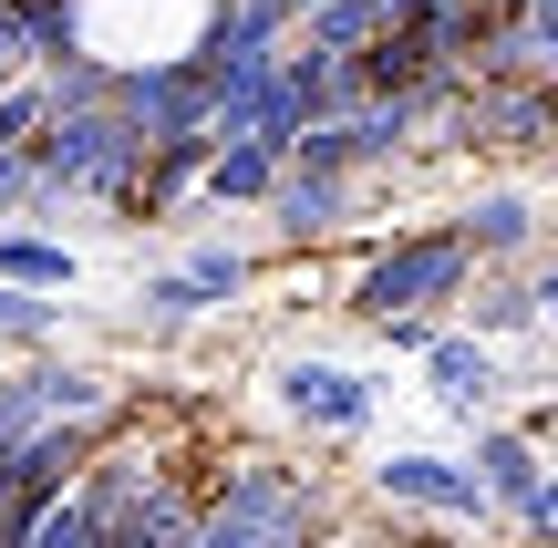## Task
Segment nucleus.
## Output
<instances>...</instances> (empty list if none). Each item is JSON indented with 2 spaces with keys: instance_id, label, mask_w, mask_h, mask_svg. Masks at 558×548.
<instances>
[{
  "instance_id": "nucleus-2",
  "label": "nucleus",
  "mask_w": 558,
  "mask_h": 548,
  "mask_svg": "<svg viewBox=\"0 0 558 548\" xmlns=\"http://www.w3.org/2000/svg\"><path fill=\"white\" fill-rule=\"evenodd\" d=\"M424 145H476V156H558V94L538 73H465L456 114L424 124Z\"/></svg>"
},
{
  "instance_id": "nucleus-11",
  "label": "nucleus",
  "mask_w": 558,
  "mask_h": 548,
  "mask_svg": "<svg viewBox=\"0 0 558 548\" xmlns=\"http://www.w3.org/2000/svg\"><path fill=\"white\" fill-rule=\"evenodd\" d=\"M0 290H32V301H73L83 290V248L52 228H0Z\"/></svg>"
},
{
  "instance_id": "nucleus-4",
  "label": "nucleus",
  "mask_w": 558,
  "mask_h": 548,
  "mask_svg": "<svg viewBox=\"0 0 558 548\" xmlns=\"http://www.w3.org/2000/svg\"><path fill=\"white\" fill-rule=\"evenodd\" d=\"M269 404L290 414L300 435L352 446V435H373V414H383V373L373 363H341V352H279V363H269Z\"/></svg>"
},
{
  "instance_id": "nucleus-6",
  "label": "nucleus",
  "mask_w": 558,
  "mask_h": 548,
  "mask_svg": "<svg viewBox=\"0 0 558 548\" xmlns=\"http://www.w3.org/2000/svg\"><path fill=\"white\" fill-rule=\"evenodd\" d=\"M362 207H373V176H290V166H279L259 228L279 248H352L362 239Z\"/></svg>"
},
{
  "instance_id": "nucleus-7",
  "label": "nucleus",
  "mask_w": 558,
  "mask_h": 548,
  "mask_svg": "<svg viewBox=\"0 0 558 548\" xmlns=\"http://www.w3.org/2000/svg\"><path fill=\"white\" fill-rule=\"evenodd\" d=\"M414 383H424V404L456 414V425H497V404H507V352H486L476 331L435 321V342L414 352Z\"/></svg>"
},
{
  "instance_id": "nucleus-16",
  "label": "nucleus",
  "mask_w": 558,
  "mask_h": 548,
  "mask_svg": "<svg viewBox=\"0 0 558 548\" xmlns=\"http://www.w3.org/2000/svg\"><path fill=\"white\" fill-rule=\"evenodd\" d=\"M518 538H527V548H558V466L538 476V497H527V517H518Z\"/></svg>"
},
{
  "instance_id": "nucleus-13",
  "label": "nucleus",
  "mask_w": 558,
  "mask_h": 548,
  "mask_svg": "<svg viewBox=\"0 0 558 548\" xmlns=\"http://www.w3.org/2000/svg\"><path fill=\"white\" fill-rule=\"evenodd\" d=\"M0 11L21 21L32 83H41V73H62V62H83V11H73V0H0Z\"/></svg>"
},
{
  "instance_id": "nucleus-19",
  "label": "nucleus",
  "mask_w": 558,
  "mask_h": 548,
  "mask_svg": "<svg viewBox=\"0 0 558 548\" xmlns=\"http://www.w3.org/2000/svg\"><path fill=\"white\" fill-rule=\"evenodd\" d=\"M373 342H383V352H403V363H414V352H424V342H435V321H383V331H373Z\"/></svg>"
},
{
  "instance_id": "nucleus-18",
  "label": "nucleus",
  "mask_w": 558,
  "mask_h": 548,
  "mask_svg": "<svg viewBox=\"0 0 558 548\" xmlns=\"http://www.w3.org/2000/svg\"><path fill=\"white\" fill-rule=\"evenodd\" d=\"M527 301H538V321H558V248L527 259Z\"/></svg>"
},
{
  "instance_id": "nucleus-3",
  "label": "nucleus",
  "mask_w": 558,
  "mask_h": 548,
  "mask_svg": "<svg viewBox=\"0 0 558 548\" xmlns=\"http://www.w3.org/2000/svg\"><path fill=\"white\" fill-rule=\"evenodd\" d=\"M259 269H269V248H239L228 228H207V239H177V259L145 269L135 321H145V331H186V321H207V310L248 301V290H259Z\"/></svg>"
},
{
  "instance_id": "nucleus-9",
  "label": "nucleus",
  "mask_w": 558,
  "mask_h": 548,
  "mask_svg": "<svg viewBox=\"0 0 558 548\" xmlns=\"http://www.w3.org/2000/svg\"><path fill=\"white\" fill-rule=\"evenodd\" d=\"M465 476H476L486 517H497V528H518L527 497H538V476H548V455L527 446L518 425H465Z\"/></svg>"
},
{
  "instance_id": "nucleus-5",
  "label": "nucleus",
  "mask_w": 558,
  "mask_h": 548,
  "mask_svg": "<svg viewBox=\"0 0 558 548\" xmlns=\"http://www.w3.org/2000/svg\"><path fill=\"white\" fill-rule=\"evenodd\" d=\"M373 517H393V528H497L486 517V497H476V476H465V455H424V446H403V455H373Z\"/></svg>"
},
{
  "instance_id": "nucleus-17",
  "label": "nucleus",
  "mask_w": 558,
  "mask_h": 548,
  "mask_svg": "<svg viewBox=\"0 0 558 548\" xmlns=\"http://www.w3.org/2000/svg\"><path fill=\"white\" fill-rule=\"evenodd\" d=\"M383 548H476V538H465V528H393V517H383V528H373Z\"/></svg>"
},
{
  "instance_id": "nucleus-1",
  "label": "nucleus",
  "mask_w": 558,
  "mask_h": 548,
  "mask_svg": "<svg viewBox=\"0 0 558 548\" xmlns=\"http://www.w3.org/2000/svg\"><path fill=\"white\" fill-rule=\"evenodd\" d=\"M362 259L341 269V321L383 331V321H456V301L476 290L456 228H393V239H352Z\"/></svg>"
},
{
  "instance_id": "nucleus-8",
  "label": "nucleus",
  "mask_w": 558,
  "mask_h": 548,
  "mask_svg": "<svg viewBox=\"0 0 558 548\" xmlns=\"http://www.w3.org/2000/svg\"><path fill=\"white\" fill-rule=\"evenodd\" d=\"M445 228L465 239V259H476V269H527V259H538V197H527L518 176H507V186H476Z\"/></svg>"
},
{
  "instance_id": "nucleus-10",
  "label": "nucleus",
  "mask_w": 558,
  "mask_h": 548,
  "mask_svg": "<svg viewBox=\"0 0 558 548\" xmlns=\"http://www.w3.org/2000/svg\"><path fill=\"white\" fill-rule=\"evenodd\" d=\"M279 166H290V145H259V135H218V156H207V186L197 197L218 207V218H259Z\"/></svg>"
},
{
  "instance_id": "nucleus-15",
  "label": "nucleus",
  "mask_w": 558,
  "mask_h": 548,
  "mask_svg": "<svg viewBox=\"0 0 558 548\" xmlns=\"http://www.w3.org/2000/svg\"><path fill=\"white\" fill-rule=\"evenodd\" d=\"M290 176H362V166H352V135H341V124L290 135Z\"/></svg>"
},
{
  "instance_id": "nucleus-14",
  "label": "nucleus",
  "mask_w": 558,
  "mask_h": 548,
  "mask_svg": "<svg viewBox=\"0 0 558 548\" xmlns=\"http://www.w3.org/2000/svg\"><path fill=\"white\" fill-rule=\"evenodd\" d=\"M21 352H62V301L0 290V363H21Z\"/></svg>"
},
{
  "instance_id": "nucleus-12",
  "label": "nucleus",
  "mask_w": 558,
  "mask_h": 548,
  "mask_svg": "<svg viewBox=\"0 0 558 548\" xmlns=\"http://www.w3.org/2000/svg\"><path fill=\"white\" fill-rule=\"evenodd\" d=\"M465 331H476L486 352H527L538 342V301H527V269H476V290H465Z\"/></svg>"
}]
</instances>
